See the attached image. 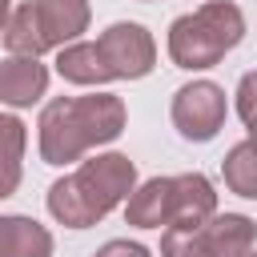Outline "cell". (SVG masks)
I'll use <instances>...</instances> for the list:
<instances>
[{"label":"cell","mask_w":257,"mask_h":257,"mask_svg":"<svg viewBox=\"0 0 257 257\" xmlns=\"http://www.w3.org/2000/svg\"><path fill=\"white\" fill-rule=\"evenodd\" d=\"M249 137H253V141H257V124H253V128H249Z\"/></svg>","instance_id":"obj_18"},{"label":"cell","mask_w":257,"mask_h":257,"mask_svg":"<svg viewBox=\"0 0 257 257\" xmlns=\"http://www.w3.org/2000/svg\"><path fill=\"white\" fill-rule=\"evenodd\" d=\"M24 145H28L24 120H20V116L0 112V201H4V197H12V193H16V185H20Z\"/></svg>","instance_id":"obj_11"},{"label":"cell","mask_w":257,"mask_h":257,"mask_svg":"<svg viewBox=\"0 0 257 257\" xmlns=\"http://www.w3.org/2000/svg\"><path fill=\"white\" fill-rule=\"evenodd\" d=\"M133 185H137V165L124 153H100L84 161L76 173L52 181L48 213L68 229H88L104 213H112L120 201H128Z\"/></svg>","instance_id":"obj_2"},{"label":"cell","mask_w":257,"mask_h":257,"mask_svg":"<svg viewBox=\"0 0 257 257\" xmlns=\"http://www.w3.org/2000/svg\"><path fill=\"white\" fill-rule=\"evenodd\" d=\"M201 233H205L213 257H245V253H253V241H257V225L245 213H213Z\"/></svg>","instance_id":"obj_9"},{"label":"cell","mask_w":257,"mask_h":257,"mask_svg":"<svg viewBox=\"0 0 257 257\" xmlns=\"http://www.w3.org/2000/svg\"><path fill=\"white\" fill-rule=\"evenodd\" d=\"M96 52L108 68L112 80H137V76H149L153 64H157V44L153 36L133 24V20H120V24H108L96 40Z\"/></svg>","instance_id":"obj_7"},{"label":"cell","mask_w":257,"mask_h":257,"mask_svg":"<svg viewBox=\"0 0 257 257\" xmlns=\"http://www.w3.org/2000/svg\"><path fill=\"white\" fill-rule=\"evenodd\" d=\"M221 173H225V185L237 193V197H249L257 201V141H241L225 153L221 161Z\"/></svg>","instance_id":"obj_13"},{"label":"cell","mask_w":257,"mask_h":257,"mask_svg":"<svg viewBox=\"0 0 257 257\" xmlns=\"http://www.w3.org/2000/svg\"><path fill=\"white\" fill-rule=\"evenodd\" d=\"M48 88V68L36 56H4L0 60V100L12 108H24L32 100H40Z\"/></svg>","instance_id":"obj_8"},{"label":"cell","mask_w":257,"mask_h":257,"mask_svg":"<svg viewBox=\"0 0 257 257\" xmlns=\"http://www.w3.org/2000/svg\"><path fill=\"white\" fill-rule=\"evenodd\" d=\"M225 124V88L213 80H193L173 92V128L185 141H213Z\"/></svg>","instance_id":"obj_6"},{"label":"cell","mask_w":257,"mask_h":257,"mask_svg":"<svg viewBox=\"0 0 257 257\" xmlns=\"http://www.w3.org/2000/svg\"><path fill=\"white\" fill-rule=\"evenodd\" d=\"M0 257H52V233L32 217H0Z\"/></svg>","instance_id":"obj_10"},{"label":"cell","mask_w":257,"mask_h":257,"mask_svg":"<svg viewBox=\"0 0 257 257\" xmlns=\"http://www.w3.org/2000/svg\"><path fill=\"white\" fill-rule=\"evenodd\" d=\"M217 213V193L205 173H181V177H153L141 189H133L124 217L137 229H205Z\"/></svg>","instance_id":"obj_3"},{"label":"cell","mask_w":257,"mask_h":257,"mask_svg":"<svg viewBox=\"0 0 257 257\" xmlns=\"http://www.w3.org/2000/svg\"><path fill=\"white\" fill-rule=\"evenodd\" d=\"M88 28V0H28L8 16L4 44L12 56H40L64 48Z\"/></svg>","instance_id":"obj_5"},{"label":"cell","mask_w":257,"mask_h":257,"mask_svg":"<svg viewBox=\"0 0 257 257\" xmlns=\"http://www.w3.org/2000/svg\"><path fill=\"white\" fill-rule=\"evenodd\" d=\"M161 257H213V249L201 229H165Z\"/></svg>","instance_id":"obj_14"},{"label":"cell","mask_w":257,"mask_h":257,"mask_svg":"<svg viewBox=\"0 0 257 257\" xmlns=\"http://www.w3.org/2000/svg\"><path fill=\"white\" fill-rule=\"evenodd\" d=\"M40 157L48 165L80 161L88 149L108 145L124 133V100L112 92L56 96L40 112Z\"/></svg>","instance_id":"obj_1"},{"label":"cell","mask_w":257,"mask_h":257,"mask_svg":"<svg viewBox=\"0 0 257 257\" xmlns=\"http://www.w3.org/2000/svg\"><path fill=\"white\" fill-rule=\"evenodd\" d=\"M245 257H257V253H245Z\"/></svg>","instance_id":"obj_19"},{"label":"cell","mask_w":257,"mask_h":257,"mask_svg":"<svg viewBox=\"0 0 257 257\" xmlns=\"http://www.w3.org/2000/svg\"><path fill=\"white\" fill-rule=\"evenodd\" d=\"M245 36V16L233 0H209L197 12H185L169 28V56L177 68H213Z\"/></svg>","instance_id":"obj_4"},{"label":"cell","mask_w":257,"mask_h":257,"mask_svg":"<svg viewBox=\"0 0 257 257\" xmlns=\"http://www.w3.org/2000/svg\"><path fill=\"white\" fill-rule=\"evenodd\" d=\"M8 16H12V0H0V32L8 28Z\"/></svg>","instance_id":"obj_17"},{"label":"cell","mask_w":257,"mask_h":257,"mask_svg":"<svg viewBox=\"0 0 257 257\" xmlns=\"http://www.w3.org/2000/svg\"><path fill=\"white\" fill-rule=\"evenodd\" d=\"M56 72L64 80H72V84H104V80H112L104 60H100V52H96V40H76V44L60 48Z\"/></svg>","instance_id":"obj_12"},{"label":"cell","mask_w":257,"mask_h":257,"mask_svg":"<svg viewBox=\"0 0 257 257\" xmlns=\"http://www.w3.org/2000/svg\"><path fill=\"white\" fill-rule=\"evenodd\" d=\"M96 257H149V249L137 241H104L96 249Z\"/></svg>","instance_id":"obj_16"},{"label":"cell","mask_w":257,"mask_h":257,"mask_svg":"<svg viewBox=\"0 0 257 257\" xmlns=\"http://www.w3.org/2000/svg\"><path fill=\"white\" fill-rule=\"evenodd\" d=\"M237 116L253 128L257 124V72H245L237 84Z\"/></svg>","instance_id":"obj_15"}]
</instances>
